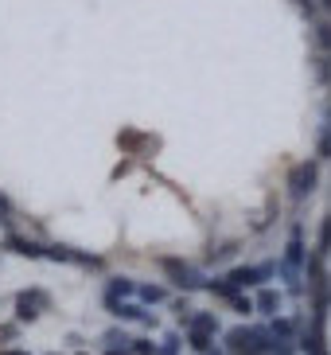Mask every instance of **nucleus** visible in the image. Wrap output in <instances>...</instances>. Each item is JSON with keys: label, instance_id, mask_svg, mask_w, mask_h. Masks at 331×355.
Listing matches in <instances>:
<instances>
[{"label": "nucleus", "instance_id": "f257e3e1", "mask_svg": "<svg viewBox=\"0 0 331 355\" xmlns=\"http://www.w3.org/2000/svg\"><path fill=\"white\" fill-rule=\"evenodd\" d=\"M304 266H308L304 227H301V223H292V230H289V246H285V254H280V261H277V273L285 277V285H289L292 297H301V293H304Z\"/></svg>", "mask_w": 331, "mask_h": 355}, {"label": "nucleus", "instance_id": "f03ea898", "mask_svg": "<svg viewBox=\"0 0 331 355\" xmlns=\"http://www.w3.org/2000/svg\"><path fill=\"white\" fill-rule=\"evenodd\" d=\"M269 328L261 324H238L226 332V355H265L269 352Z\"/></svg>", "mask_w": 331, "mask_h": 355}, {"label": "nucleus", "instance_id": "7ed1b4c3", "mask_svg": "<svg viewBox=\"0 0 331 355\" xmlns=\"http://www.w3.org/2000/svg\"><path fill=\"white\" fill-rule=\"evenodd\" d=\"M160 270L168 273V282L176 285V289H184V293L207 289V282H211L199 266H191V261H184V258H160Z\"/></svg>", "mask_w": 331, "mask_h": 355}, {"label": "nucleus", "instance_id": "20e7f679", "mask_svg": "<svg viewBox=\"0 0 331 355\" xmlns=\"http://www.w3.org/2000/svg\"><path fill=\"white\" fill-rule=\"evenodd\" d=\"M316 184H320V160H301V164L292 168V176H289L292 203H304V199L316 191Z\"/></svg>", "mask_w": 331, "mask_h": 355}, {"label": "nucleus", "instance_id": "39448f33", "mask_svg": "<svg viewBox=\"0 0 331 355\" xmlns=\"http://www.w3.org/2000/svg\"><path fill=\"white\" fill-rule=\"evenodd\" d=\"M277 277V261H261V266H234L226 273V282L234 289H253V285H265Z\"/></svg>", "mask_w": 331, "mask_h": 355}, {"label": "nucleus", "instance_id": "423d86ee", "mask_svg": "<svg viewBox=\"0 0 331 355\" xmlns=\"http://www.w3.org/2000/svg\"><path fill=\"white\" fill-rule=\"evenodd\" d=\"M47 304H51V297H47L43 289H24L20 297H16V320H20V324L39 320Z\"/></svg>", "mask_w": 331, "mask_h": 355}, {"label": "nucleus", "instance_id": "0eeeda50", "mask_svg": "<svg viewBox=\"0 0 331 355\" xmlns=\"http://www.w3.org/2000/svg\"><path fill=\"white\" fill-rule=\"evenodd\" d=\"M0 246L12 254H20V258H43V246L35 239H24V234H16V230H8L4 239H0Z\"/></svg>", "mask_w": 331, "mask_h": 355}, {"label": "nucleus", "instance_id": "6e6552de", "mask_svg": "<svg viewBox=\"0 0 331 355\" xmlns=\"http://www.w3.org/2000/svg\"><path fill=\"white\" fill-rule=\"evenodd\" d=\"M184 328H187V332H203V336L215 340V336L222 332V320H218V313H203V309H195V313L187 316Z\"/></svg>", "mask_w": 331, "mask_h": 355}, {"label": "nucleus", "instance_id": "1a4fd4ad", "mask_svg": "<svg viewBox=\"0 0 331 355\" xmlns=\"http://www.w3.org/2000/svg\"><path fill=\"white\" fill-rule=\"evenodd\" d=\"M296 347H301L304 355H328V336H323L320 324H308V328L301 332V344Z\"/></svg>", "mask_w": 331, "mask_h": 355}, {"label": "nucleus", "instance_id": "9d476101", "mask_svg": "<svg viewBox=\"0 0 331 355\" xmlns=\"http://www.w3.org/2000/svg\"><path fill=\"white\" fill-rule=\"evenodd\" d=\"M129 297H136V282L133 277H109V282H105V293H102V301L109 304V301H129Z\"/></svg>", "mask_w": 331, "mask_h": 355}, {"label": "nucleus", "instance_id": "9b49d317", "mask_svg": "<svg viewBox=\"0 0 331 355\" xmlns=\"http://www.w3.org/2000/svg\"><path fill=\"white\" fill-rule=\"evenodd\" d=\"M280 304H285V293L280 289H261L258 297H253V313H265V316H277Z\"/></svg>", "mask_w": 331, "mask_h": 355}, {"label": "nucleus", "instance_id": "f8f14e48", "mask_svg": "<svg viewBox=\"0 0 331 355\" xmlns=\"http://www.w3.org/2000/svg\"><path fill=\"white\" fill-rule=\"evenodd\" d=\"M136 301L145 304V309H152V304H164L168 301V289L160 282H136Z\"/></svg>", "mask_w": 331, "mask_h": 355}, {"label": "nucleus", "instance_id": "ddd939ff", "mask_svg": "<svg viewBox=\"0 0 331 355\" xmlns=\"http://www.w3.org/2000/svg\"><path fill=\"white\" fill-rule=\"evenodd\" d=\"M296 328H301L296 316H269V336H273V340H289V344H292Z\"/></svg>", "mask_w": 331, "mask_h": 355}, {"label": "nucleus", "instance_id": "4468645a", "mask_svg": "<svg viewBox=\"0 0 331 355\" xmlns=\"http://www.w3.org/2000/svg\"><path fill=\"white\" fill-rule=\"evenodd\" d=\"M207 293H215V297H218V301H234V297H238V293L242 289H234V285H230L226 282V277H211V282H207Z\"/></svg>", "mask_w": 331, "mask_h": 355}, {"label": "nucleus", "instance_id": "2eb2a0df", "mask_svg": "<svg viewBox=\"0 0 331 355\" xmlns=\"http://www.w3.org/2000/svg\"><path fill=\"white\" fill-rule=\"evenodd\" d=\"M328 254H331V211L320 223V250H316V258H328Z\"/></svg>", "mask_w": 331, "mask_h": 355}, {"label": "nucleus", "instance_id": "dca6fc26", "mask_svg": "<svg viewBox=\"0 0 331 355\" xmlns=\"http://www.w3.org/2000/svg\"><path fill=\"white\" fill-rule=\"evenodd\" d=\"M43 258H51V261H74V250H71V246H62V242H51V246H43Z\"/></svg>", "mask_w": 331, "mask_h": 355}, {"label": "nucleus", "instance_id": "f3484780", "mask_svg": "<svg viewBox=\"0 0 331 355\" xmlns=\"http://www.w3.org/2000/svg\"><path fill=\"white\" fill-rule=\"evenodd\" d=\"M168 304H172V313L179 316V324H187V316L195 313V309H191V301H187V297H168Z\"/></svg>", "mask_w": 331, "mask_h": 355}, {"label": "nucleus", "instance_id": "a211bd4d", "mask_svg": "<svg viewBox=\"0 0 331 355\" xmlns=\"http://www.w3.org/2000/svg\"><path fill=\"white\" fill-rule=\"evenodd\" d=\"M12 215H16V211H12V199L4 196V191H0V227H4V234H8V230H12V223H16Z\"/></svg>", "mask_w": 331, "mask_h": 355}, {"label": "nucleus", "instance_id": "6ab92c4d", "mask_svg": "<svg viewBox=\"0 0 331 355\" xmlns=\"http://www.w3.org/2000/svg\"><path fill=\"white\" fill-rule=\"evenodd\" d=\"M179 332H168L164 336V344H156V355H179Z\"/></svg>", "mask_w": 331, "mask_h": 355}, {"label": "nucleus", "instance_id": "aec40b11", "mask_svg": "<svg viewBox=\"0 0 331 355\" xmlns=\"http://www.w3.org/2000/svg\"><path fill=\"white\" fill-rule=\"evenodd\" d=\"M129 355H156L152 340H129Z\"/></svg>", "mask_w": 331, "mask_h": 355}, {"label": "nucleus", "instance_id": "412c9836", "mask_svg": "<svg viewBox=\"0 0 331 355\" xmlns=\"http://www.w3.org/2000/svg\"><path fill=\"white\" fill-rule=\"evenodd\" d=\"M265 355H296V344H289V340H269V352Z\"/></svg>", "mask_w": 331, "mask_h": 355}, {"label": "nucleus", "instance_id": "4be33fe9", "mask_svg": "<svg viewBox=\"0 0 331 355\" xmlns=\"http://www.w3.org/2000/svg\"><path fill=\"white\" fill-rule=\"evenodd\" d=\"M102 340H105V344H109V347H129V336H125L121 328H109V332H105Z\"/></svg>", "mask_w": 331, "mask_h": 355}, {"label": "nucleus", "instance_id": "5701e85b", "mask_svg": "<svg viewBox=\"0 0 331 355\" xmlns=\"http://www.w3.org/2000/svg\"><path fill=\"white\" fill-rule=\"evenodd\" d=\"M230 304H234V313H242V316L253 313V297H246V293H238V297H234Z\"/></svg>", "mask_w": 331, "mask_h": 355}, {"label": "nucleus", "instance_id": "b1692460", "mask_svg": "<svg viewBox=\"0 0 331 355\" xmlns=\"http://www.w3.org/2000/svg\"><path fill=\"white\" fill-rule=\"evenodd\" d=\"M211 261H226V258H234V242H222V246H215V250L207 254Z\"/></svg>", "mask_w": 331, "mask_h": 355}, {"label": "nucleus", "instance_id": "393cba45", "mask_svg": "<svg viewBox=\"0 0 331 355\" xmlns=\"http://www.w3.org/2000/svg\"><path fill=\"white\" fill-rule=\"evenodd\" d=\"M320 157L323 160L331 157V125H323V133H320Z\"/></svg>", "mask_w": 331, "mask_h": 355}, {"label": "nucleus", "instance_id": "a878e982", "mask_svg": "<svg viewBox=\"0 0 331 355\" xmlns=\"http://www.w3.org/2000/svg\"><path fill=\"white\" fill-rule=\"evenodd\" d=\"M16 336V324H0V340H12Z\"/></svg>", "mask_w": 331, "mask_h": 355}, {"label": "nucleus", "instance_id": "bb28decb", "mask_svg": "<svg viewBox=\"0 0 331 355\" xmlns=\"http://www.w3.org/2000/svg\"><path fill=\"white\" fill-rule=\"evenodd\" d=\"M102 355H129V347H105Z\"/></svg>", "mask_w": 331, "mask_h": 355}, {"label": "nucleus", "instance_id": "cd10ccee", "mask_svg": "<svg viewBox=\"0 0 331 355\" xmlns=\"http://www.w3.org/2000/svg\"><path fill=\"white\" fill-rule=\"evenodd\" d=\"M0 355H31V352H20V347H4Z\"/></svg>", "mask_w": 331, "mask_h": 355}, {"label": "nucleus", "instance_id": "c85d7f7f", "mask_svg": "<svg viewBox=\"0 0 331 355\" xmlns=\"http://www.w3.org/2000/svg\"><path fill=\"white\" fill-rule=\"evenodd\" d=\"M203 355H226V352H218V347H211V352H203Z\"/></svg>", "mask_w": 331, "mask_h": 355}, {"label": "nucleus", "instance_id": "c756f323", "mask_svg": "<svg viewBox=\"0 0 331 355\" xmlns=\"http://www.w3.org/2000/svg\"><path fill=\"white\" fill-rule=\"evenodd\" d=\"M78 355H86V352H78Z\"/></svg>", "mask_w": 331, "mask_h": 355}, {"label": "nucleus", "instance_id": "7c9ffc66", "mask_svg": "<svg viewBox=\"0 0 331 355\" xmlns=\"http://www.w3.org/2000/svg\"><path fill=\"white\" fill-rule=\"evenodd\" d=\"M328 51H331V47H328Z\"/></svg>", "mask_w": 331, "mask_h": 355}, {"label": "nucleus", "instance_id": "2f4dec72", "mask_svg": "<svg viewBox=\"0 0 331 355\" xmlns=\"http://www.w3.org/2000/svg\"><path fill=\"white\" fill-rule=\"evenodd\" d=\"M51 355H55V352H51Z\"/></svg>", "mask_w": 331, "mask_h": 355}]
</instances>
